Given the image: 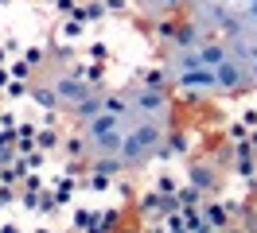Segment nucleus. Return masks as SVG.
Returning <instances> with one entry per match:
<instances>
[{
  "mask_svg": "<svg viewBox=\"0 0 257 233\" xmlns=\"http://www.w3.org/2000/svg\"><path fill=\"white\" fill-rule=\"evenodd\" d=\"M168 74L176 86L195 93H230L253 86V78L245 70V62L238 59V51L226 39H183L176 47V55L168 59Z\"/></svg>",
  "mask_w": 257,
  "mask_h": 233,
  "instance_id": "f03ea898",
  "label": "nucleus"
},
{
  "mask_svg": "<svg viewBox=\"0 0 257 233\" xmlns=\"http://www.w3.org/2000/svg\"><path fill=\"white\" fill-rule=\"evenodd\" d=\"M168 128V101L160 90H133L113 97L86 124V144L113 167H133L160 152Z\"/></svg>",
  "mask_w": 257,
  "mask_h": 233,
  "instance_id": "f257e3e1",
  "label": "nucleus"
}]
</instances>
